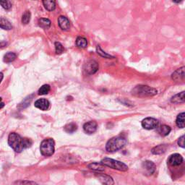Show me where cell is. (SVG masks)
Returning a JSON list of instances; mask_svg holds the SVG:
<instances>
[{"mask_svg":"<svg viewBox=\"0 0 185 185\" xmlns=\"http://www.w3.org/2000/svg\"><path fill=\"white\" fill-rule=\"evenodd\" d=\"M8 143L15 152L20 153L24 149L30 148L32 145V140L28 138L21 137L18 134L10 133L8 137Z\"/></svg>","mask_w":185,"mask_h":185,"instance_id":"cell-1","label":"cell"},{"mask_svg":"<svg viewBox=\"0 0 185 185\" xmlns=\"http://www.w3.org/2000/svg\"><path fill=\"white\" fill-rule=\"evenodd\" d=\"M126 143V139L123 136H116L110 139L106 145V149L109 153H114L122 148Z\"/></svg>","mask_w":185,"mask_h":185,"instance_id":"cell-2","label":"cell"},{"mask_svg":"<svg viewBox=\"0 0 185 185\" xmlns=\"http://www.w3.org/2000/svg\"><path fill=\"white\" fill-rule=\"evenodd\" d=\"M158 93L156 89L153 88L148 86H143L140 85L134 87L132 91V94L133 96L140 97V98H145V97H151L154 96Z\"/></svg>","mask_w":185,"mask_h":185,"instance_id":"cell-3","label":"cell"},{"mask_svg":"<svg viewBox=\"0 0 185 185\" xmlns=\"http://www.w3.org/2000/svg\"><path fill=\"white\" fill-rule=\"evenodd\" d=\"M101 164L104 166L110 167L111 169L119 170L121 171H126L128 170V166L124 163L119 161V160H114L109 158H105L101 160Z\"/></svg>","mask_w":185,"mask_h":185,"instance_id":"cell-4","label":"cell"},{"mask_svg":"<svg viewBox=\"0 0 185 185\" xmlns=\"http://www.w3.org/2000/svg\"><path fill=\"white\" fill-rule=\"evenodd\" d=\"M54 140L52 138L45 139L42 141L40 146V150L41 154L44 156H51L54 153Z\"/></svg>","mask_w":185,"mask_h":185,"instance_id":"cell-5","label":"cell"},{"mask_svg":"<svg viewBox=\"0 0 185 185\" xmlns=\"http://www.w3.org/2000/svg\"><path fill=\"white\" fill-rule=\"evenodd\" d=\"M98 64L95 60H89L84 65V71L87 74L92 75L95 74L98 70Z\"/></svg>","mask_w":185,"mask_h":185,"instance_id":"cell-6","label":"cell"},{"mask_svg":"<svg viewBox=\"0 0 185 185\" xmlns=\"http://www.w3.org/2000/svg\"><path fill=\"white\" fill-rule=\"evenodd\" d=\"M159 121L156 119L152 117H147L142 121V126L145 130H153L159 126Z\"/></svg>","mask_w":185,"mask_h":185,"instance_id":"cell-7","label":"cell"},{"mask_svg":"<svg viewBox=\"0 0 185 185\" xmlns=\"http://www.w3.org/2000/svg\"><path fill=\"white\" fill-rule=\"evenodd\" d=\"M142 169L143 170V173L144 174L150 176L152 175L153 173L155 171V165L154 163L150 160H146L144 161L142 164Z\"/></svg>","mask_w":185,"mask_h":185,"instance_id":"cell-8","label":"cell"},{"mask_svg":"<svg viewBox=\"0 0 185 185\" xmlns=\"http://www.w3.org/2000/svg\"><path fill=\"white\" fill-rule=\"evenodd\" d=\"M184 67H182L179 69L177 70L171 75V79L176 82L184 81Z\"/></svg>","mask_w":185,"mask_h":185,"instance_id":"cell-9","label":"cell"},{"mask_svg":"<svg viewBox=\"0 0 185 185\" xmlns=\"http://www.w3.org/2000/svg\"><path fill=\"white\" fill-rule=\"evenodd\" d=\"M96 176L103 185H114V184L113 179L110 176H108V175L103 174H96Z\"/></svg>","mask_w":185,"mask_h":185,"instance_id":"cell-10","label":"cell"},{"mask_svg":"<svg viewBox=\"0 0 185 185\" xmlns=\"http://www.w3.org/2000/svg\"><path fill=\"white\" fill-rule=\"evenodd\" d=\"M182 162H183V158L178 153H175V154L171 155L169 159V164L171 165H173V166L179 165Z\"/></svg>","mask_w":185,"mask_h":185,"instance_id":"cell-11","label":"cell"},{"mask_svg":"<svg viewBox=\"0 0 185 185\" xmlns=\"http://www.w3.org/2000/svg\"><path fill=\"white\" fill-rule=\"evenodd\" d=\"M35 106L36 108L41 109L42 111H46L48 110V108H49L50 106V103L48 100H46L45 98H41L37 100L35 102Z\"/></svg>","mask_w":185,"mask_h":185,"instance_id":"cell-12","label":"cell"},{"mask_svg":"<svg viewBox=\"0 0 185 185\" xmlns=\"http://www.w3.org/2000/svg\"><path fill=\"white\" fill-rule=\"evenodd\" d=\"M97 123L94 121H88L83 125V130L87 134H92L97 130Z\"/></svg>","mask_w":185,"mask_h":185,"instance_id":"cell-13","label":"cell"},{"mask_svg":"<svg viewBox=\"0 0 185 185\" xmlns=\"http://www.w3.org/2000/svg\"><path fill=\"white\" fill-rule=\"evenodd\" d=\"M58 23H59L60 28L64 31L68 30L70 27V20L64 16L59 17V18H58Z\"/></svg>","mask_w":185,"mask_h":185,"instance_id":"cell-14","label":"cell"},{"mask_svg":"<svg viewBox=\"0 0 185 185\" xmlns=\"http://www.w3.org/2000/svg\"><path fill=\"white\" fill-rule=\"evenodd\" d=\"M171 103L174 104H182L185 101L184 98V91H182L179 93H177L171 99Z\"/></svg>","mask_w":185,"mask_h":185,"instance_id":"cell-15","label":"cell"},{"mask_svg":"<svg viewBox=\"0 0 185 185\" xmlns=\"http://www.w3.org/2000/svg\"><path fill=\"white\" fill-rule=\"evenodd\" d=\"M167 149V145H159L158 146H155L152 149L151 152L153 154L155 155H160L162 154L165 152V150Z\"/></svg>","mask_w":185,"mask_h":185,"instance_id":"cell-16","label":"cell"},{"mask_svg":"<svg viewBox=\"0 0 185 185\" xmlns=\"http://www.w3.org/2000/svg\"><path fill=\"white\" fill-rule=\"evenodd\" d=\"M171 127L167 125H161L159 127H158V132L159 133L160 135L163 136V137H165V136H167L169 135L170 132H171Z\"/></svg>","mask_w":185,"mask_h":185,"instance_id":"cell-17","label":"cell"},{"mask_svg":"<svg viewBox=\"0 0 185 185\" xmlns=\"http://www.w3.org/2000/svg\"><path fill=\"white\" fill-rule=\"evenodd\" d=\"M0 28L4 29V30L9 31L13 28V26L8 20L4 18H0Z\"/></svg>","mask_w":185,"mask_h":185,"instance_id":"cell-18","label":"cell"},{"mask_svg":"<svg viewBox=\"0 0 185 185\" xmlns=\"http://www.w3.org/2000/svg\"><path fill=\"white\" fill-rule=\"evenodd\" d=\"M88 168L90 169L98 172L104 171L105 170L104 165H102L101 163H92V164L88 165Z\"/></svg>","mask_w":185,"mask_h":185,"instance_id":"cell-19","label":"cell"},{"mask_svg":"<svg viewBox=\"0 0 185 185\" xmlns=\"http://www.w3.org/2000/svg\"><path fill=\"white\" fill-rule=\"evenodd\" d=\"M43 6H44L45 8L48 11H53L54 10L56 7V2L53 0H45V1H43Z\"/></svg>","mask_w":185,"mask_h":185,"instance_id":"cell-20","label":"cell"},{"mask_svg":"<svg viewBox=\"0 0 185 185\" xmlns=\"http://www.w3.org/2000/svg\"><path fill=\"white\" fill-rule=\"evenodd\" d=\"M184 116H185V114L184 112L179 114V115L177 116V119H176V124L179 128H184V126H185Z\"/></svg>","mask_w":185,"mask_h":185,"instance_id":"cell-21","label":"cell"},{"mask_svg":"<svg viewBox=\"0 0 185 185\" xmlns=\"http://www.w3.org/2000/svg\"><path fill=\"white\" fill-rule=\"evenodd\" d=\"M38 25L43 29H48L51 27V21L46 18H41L38 20Z\"/></svg>","mask_w":185,"mask_h":185,"instance_id":"cell-22","label":"cell"},{"mask_svg":"<svg viewBox=\"0 0 185 185\" xmlns=\"http://www.w3.org/2000/svg\"><path fill=\"white\" fill-rule=\"evenodd\" d=\"M64 131L67 133H73L77 130V126L75 123H70L64 126Z\"/></svg>","mask_w":185,"mask_h":185,"instance_id":"cell-23","label":"cell"},{"mask_svg":"<svg viewBox=\"0 0 185 185\" xmlns=\"http://www.w3.org/2000/svg\"><path fill=\"white\" fill-rule=\"evenodd\" d=\"M96 52H97V53H98V55H100L102 57L106 58V59H114V57H113V56L109 54V53H107L106 52H104V51L102 49L100 46H97Z\"/></svg>","mask_w":185,"mask_h":185,"instance_id":"cell-24","label":"cell"},{"mask_svg":"<svg viewBox=\"0 0 185 185\" xmlns=\"http://www.w3.org/2000/svg\"><path fill=\"white\" fill-rule=\"evenodd\" d=\"M16 54L13 52H8L4 56V62L7 63H10L16 59Z\"/></svg>","mask_w":185,"mask_h":185,"instance_id":"cell-25","label":"cell"},{"mask_svg":"<svg viewBox=\"0 0 185 185\" xmlns=\"http://www.w3.org/2000/svg\"><path fill=\"white\" fill-rule=\"evenodd\" d=\"M76 45L80 48H86L87 46L86 38H85L83 37H77L76 40Z\"/></svg>","mask_w":185,"mask_h":185,"instance_id":"cell-26","label":"cell"},{"mask_svg":"<svg viewBox=\"0 0 185 185\" xmlns=\"http://www.w3.org/2000/svg\"><path fill=\"white\" fill-rule=\"evenodd\" d=\"M31 14L29 11H26L25 13L23 14V17H22V23L24 25H27L29 22L31 20Z\"/></svg>","mask_w":185,"mask_h":185,"instance_id":"cell-27","label":"cell"},{"mask_svg":"<svg viewBox=\"0 0 185 185\" xmlns=\"http://www.w3.org/2000/svg\"><path fill=\"white\" fill-rule=\"evenodd\" d=\"M50 90H51L50 86H48V85H43V86H41V88L38 90V94L46 95L49 92Z\"/></svg>","mask_w":185,"mask_h":185,"instance_id":"cell-28","label":"cell"},{"mask_svg":"<svg viewBox=\"0 0 185 185\" xmlns=\"http://www.w3.org/2000/svg\"><path fill=\"white\" fill-rule=\"evenodd\" d=\"M55 49L57 54H61L64 52V48L59 42H55Z\"/></svg>","mask_w":185,"mask_h":185,"instance_id":"cell-29","label":"cell"},{"mask_svg":"<svg viewBox=\"0 0 185 185\" xmlns=\"http://www.w3.org/2000/svg\"><path fill=\"white\" fill-rule=\"evenodd\" d=\"M0 4L4 9H7V10L12 8V2L10 1H0Z\"/></svg>","mask_w":185,"mask_h":185,"instance_id":"cell-30","label":"cell"},{"mask_svg":"<svg viewBox=\"0 0 185 185\" xmlns=\"http://www.w3.org/2000/svg\"><path fill=\"white\" fill-rule=\"evenodd\" d=\"M18 185H37V184L33 182H29V181H23L20 182L18 183Z\"/></svg>","mask_w":185,"mask_h":185,"instance_id":"cell-31","label":"cell"},{"mask_svg":"<svg viewBox=\"0 0 185 185\" xmlns=\"http://www.w3.org/2000/svg\"><path fill=\"white\" fill-rule=\"evenodd\" d=\"M178 145L182 148H184V135H182L178 140Z\"/></svg>","mask_w":185,"mask_h":185,"instance_id":"cell-32","label":"cell"},{"mask_svg":"<svg viewBox=\"0 0 185 185\" xmlns=\"http://www.w3.org/2000/svg\"><path fill=\"white\" fill-rule=\"evenodd\" d=\"M7 43L5 42V41H2V42H0V48H3V47H5L7 46Z\"/></svg>","mask_w":185,"mask_h":185,"instance_id":"cell-33","label":"cell"},{"mask_svg":"<svg viewBox=\"0 0 185 185\" xmlns=\"http://www.w3.org/2000/svg\"><path fill=\"white\" fill-rule=\"evenodd\" d=\"M2 79H3V74L2 72H0V83H1Z\"/></svg>","mask_w":185,"mask_h":185,"instance_id":"cell-34","label":"cell"},{"mask_svg":"<svg viewBox=\"0 0 185 185\" xmlns=\"http://www.w3.org/2000/svg\"><path fill=\"white\" fill-rule=\"evenodd\" d=\"M1 101H2V98H0V103H1Z\"/></svg>","mask_w":185,"mask_h":185,"instance_id":"cell-35","label":"cell"}]
</instances>
